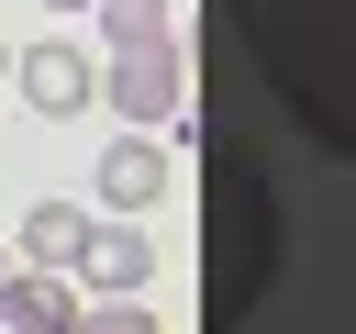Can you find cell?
Returning <instances> with one entry per match:
<instances>
[{"label":"cell","instance_id":"cell-1","mask_svg":"<svg viewBox=\"0 0 356 334\" xmlns=\"http://www.w3.org/2000/svg\"><path fill=\"white\" fill-rule=\"evenodd\" d=\"M222 33L245 45L256 89L334 167H356V0H222Z\"/></svg>","mask_w":356,"mask_h":334},{"label":"cell","instance_id":"cell-2","mask_svg":"<svg viewBox=\"0 0 356 334\" xmlns=\"http://www.w3.org/2000/svg\"><path fill=\"white\" fill-rule=\"evenodd\" d=\"M178 145H200V323L234 334L278 289V178L256 145L211 134L200 111H178Z\"/></svg>","mask_w":356,"mask_h":334},{"label":"cell","instance_id":"cell-3","mask_svg":"<svg viewBox=\"0 0 356 334\" xmlns=\"http://www.w3.org/2000/svg\"><path fill=\"white\" fill-rule=\"evenodd\" d=\"M100 100L122 111V134H156V122H178V111H189V67H178V33H156V45H122V56L100 67Z\"/></svg>","mask_w":356,"mask_h":334},{"label":"cell","instance_id":"cell-4","mask_svg":"<svg viewBox=\"0 0 356 334\" xmlns=\"http://www.w3.org/2000/svg\"><path fill=\"white\" fill-rule=\"evenodd\" d=\"M89 200H100V223H145L167 200V145L156 134H111L100 167H89Z\"/></svg>","mask_w":356,"mask_h":334},{"label":"cell","instance_id":"cell-5","mask_svg":"<svg viewBox=\"0 0 356 334\" xmlns=\"http://www.w3.org/2000/svg\"><path fill=\"white\" fill-rule=\"evenodd\" d=\"M11 89H22V111H44V122H78L89 111V89H100V67H89V45H22L11 56Z\"/></svg>","mask_w":356,"mask_h":334},{"label":"cell","instance_id":"cell-6","mask_svg":"<svg viewBox=\"0 0 356 334\" xmlns=\"http://www.w3.org/2000/svg\"><path fill=\"white\" fill-rule=\"evenodd\" d=\"M11 245H22V267H44V278H78V256H89V200H33Z\"/></svg>","mask_w":356,"mask_h":334},{"label":"cell","instance_id":"cell-7","mask_svg":"<svg viewBox=\"0 0 356 334\" xmlns=\"http://www.w3.org/2000/svg\"><path fill=\"white\" fill-rule=\"evenodd\" d=\"M89 301H134L145 278H156V245H145V223H89Z\"/></svg>","mask_w":356,"mask_h":334},{"label":"cell","instance_id":"cell-8","mask_svg":"<svg viewBox=\"0 0 356 334\" xmlns=\"http://www.w3.org/2000/svg\"><path fill=\"white\" fill-rule=\"evenodd\" d=\"M0 334H78V289L44 278V267H11L0 278Z\"/></svg>","mask_w":356,"mask_h":334},{"label":"cell","instance_id":"cell-9","mask_svg":"<svg viewBox=\"0 0 356 334\" xmlns=\"http://www.w3.org/2000/svg\"><path fill=\"white\" fill-rule=\"evenodd\" d=\"M167 33V0H100V45L122 56V45H156Z\"/></svg>","mask_w":356,"mask_h":334},{"label":"cell","instance_id":"cell-10","mask_svg":"<svg viewBox=\"0 0 356 334\" xmlns=\"http://www.w3.org/2000/svg\"><path fill=\"white\" fill-rule=\"evenodd\" d=\"M78 334H167V323H156L145 301H89V312H78Z\"/></svg>","mask_w":356,"mask_h":334},{"label":"cell","instance_id":"cell-11","mask_svg":"<svg viewBox=\"0 0 356 334\" xmlns=\"http://www.w3.org/2000/svg\"><path fill=\"white\" fill-rule=\"evenodd\" d=\"M44 11H100V0H44Z\"/></svg>","mask_w":356,"mask_h":334},{"label":"cell","instance_id":"cell-12","mask_svg":"<svg viewBox=\"0 0 356 334\" xmlns=\"http://www.w3.org/2000/svg\"><path fill=\"white\" fill-rule=\"evenodd\" d=\"M0 78H11V45H0Z\"/></svg>","mask_w":356,"mask_h":334},{"label":"cell","instance_id":"cell-13","mask_svg":"<svg viewBox=\"0 0 356 334\" xmlns=\"http://www.w3.org/2000/svg\"><path fill=\"white\" fill-rule=\"evenodd\" d=\"M0 278H11V256H0Z\"/></svg>","mask_w":356,"mask_h":334}]
</instances>
